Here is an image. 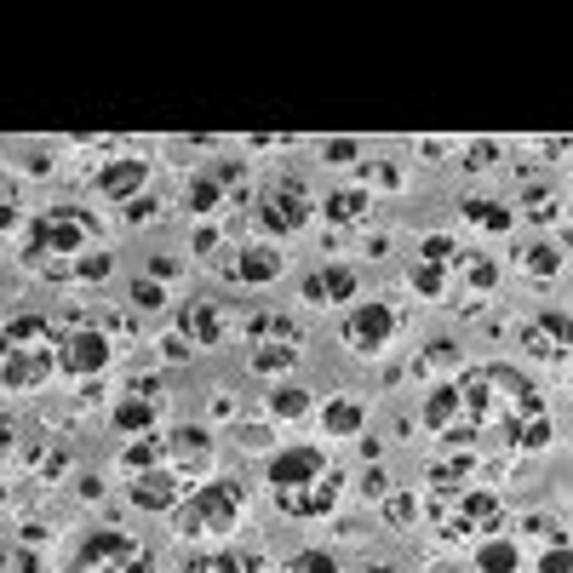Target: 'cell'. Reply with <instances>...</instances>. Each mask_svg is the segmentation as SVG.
<instances>
[{
  "label": "cell",
  "instance_id": "obj_1",
  "mask_svg": "<svg viewBox=\"0 0 573 573\" xmlns=\"http://www.w3.org/2000/svg\"><path fill=\"white\" fill-rule=\"evenodd\" d=\"M454 391H459V413H464L476 442L510 447V454H545V447L557 442L545 396L517 373V367L494 361V367H476V373H459Z\"/></svg>",
  "mask_w": 573,
  "mask_h": 573
},
{
  "label": "cell",
  "instance_id": "obj_2",
  "mask_svg": "<svg viewBox=\"0 0 573 573\" xmlns=\"http://www.w3.org/2000/svg\"><path fill=\"white\" fill-rule=\"evenodd\" d=\"M104 241V224L87 207H47L24 235V264L47 281H69V264Z\"/></svg>",
  "mask_w": 573,
  "mask_h": 573
},
{
  "label": "cell",
  "instance_id": "obj_3",
  "mask_svg": "<svg viewBox=\"0 0 573 573\" xmlns=\"http://www.w3.org/2000/svg\"><path fill=\"white\" fill-rule=\"evenodd\" d=\"M430 517H436V534H447V539H482L505 522V505H499V494H487V487L454 482V487H436Z\"/></svg>",
  "mask_w": 573,
  "mask_h": 573
},
{
  "label": "cell",
  "instance_id": "obj_4",
  "mask_svg": "<svg viewBox=\"0 0 573 573\" xmlns=\"http://www.w3.org/2000/svg\"><path fill=\"white\" fill-rule=\"evenodd\" d=\"M173 522H178V539H230L241 522V487L235 482H201L195 494H183Z\"/></svg>",
  "mask_w": 573,
  "mask_h": 573
},
{
  "label": "cell",
  "instance_id": "obj_5",
  "mask_svg": "<svg viewBox=\"0 0 573 573\" xmlns=\"http://www.w3.org/2000/svg\"><path fill=\"white\" fill-rule=\"evenodd\" d=\"M69 573H155V557L138 539L104 527V534H92L87 545H80V557H75Z\"/></svg>",
  "mask_w": 573,
  "mask_h": 573
},
{
  "label": "cell",
  "instance_id": "obj_6",
  "mask_svg": "<svg viewBox=\"0 0 573 573\" xmlns=\"http://www.w3.org/2000/svg\"><path fill=\"white\" fill-rule=\"evenodd\" d=\"M310 218H316V201H310V190H304L298 178H276L270 190H264V201H258V224H264L276 241L298 235Z\"/></svg>",
  "mask_w": 573,
  "mask_h": 573
},
{
  "label": "cell",
  "instance_id": "obj_7",
  "mask_svg": "<svg viewBox=\"0 0 573 573\" xmlns=\"http://www.w3.org/2000/svg\"><path fill=\"white\" fill-rule=\"evenodd\" d=\"M391 333H396V310L379 304V298H367L344 316V344H351L356 356H379L384 344H391Z\"/></svg>",
  "mask_w": 573,
  "mask_h": 573
},
{
  "label": "cell",
  "instance_id": "obj_8",
  "mask_svg": "<svg viewBox=\"0 0 573 573\" xmlns=\"http://www.w3.org/2000/svg\"><path fill=\"white\" fill-rule=\"evenodd\" d=\"M161 454H167V470H178L183 482H195L213 470V436L201 424H178L173 436H161Z\"/></svg>",
  "mask_w": 573,
  "mask_h": 573
},
{
  "label": "cell",
  "instance_id": "obj_9",
  "mask_svg": "<svg viewBox=\"0 0 573 573\" xmlns=\"http://www.w3.org/2000/svg\"><path fill=\"white\" fill-rule=\"evenodd\" d=\"M110 356H115V344L98 333V327L58 339V373H69V379H98L110 367Z\"/></svg>",
  "mask_w": 573,
  "mask_h": 573
},
{
  "label": "cell",
  "instance_id": "obj_10",
  "mask_svg": "<svg viewBox=\"0 0 573 573\" xmlns=\"http://www.w3.org/2000/svg\"><path fill=\"white\" fill-rule=\"evenodd\" d=\"M58 373V344H35V351H0V384L7 391H40Z\"/></svg>",
  "mask_w": 573,
  "mask_h": 573
},
{
  "label": "cell",
  "instance_id": "obj_11",
  "mask_svg": "<svg viewBox=\"0 0 573 573\" xmlns=\"http://www.w3.org/2000/svg\"><path fill=\"white\" fill-rule=\"evenodd\" d=\"M333 505H339V470L333 464H327L316 482H298V487H286V494H276V510H286V517H298V522H316Z\"/></svg>",
  "mask_w": 573,
  "mask_h": 573
},
{
  "label": "cell",
  "instance_id": "obj_12",
  "mask_svg": "<svg viewBox=\"0 0 573 573\" xmlns=\"http://www.w3.org/2000/svg\"><path fill=\"white\" fill-rule=\"evenodd\" d=\"M143 178H150V161H143V155H120V161H110V167L92 173V190L104 201H120V207H127V201H138Z\"/></svg>",
  "mask_w": 573,
  "mask_h": 573
},
{
  "label": "cell",
  "instance_id": "obj_13",
  "mask_svg": "<svg viewBox=\"0 0 573 573\" xmlns=\"http://www.w3.org/2000/svg\"><path fill=\"white\" fill-rule=\"evenodd\" d=\"M178 333L190 344H224L230 339V304L224 298H195L190 310L178 316Z\"/></svg>",
  "mask_w": 573,
  "mask_h": 573
},
{
  "label": "cell",
  "instance_id": "obj_14",
  "mask_svg": "<svg viewBox=\"0 0 573 573\" xmlns=\"http://www.w3.org/2000/svg\"><path fill=\"white\" fill-rule=\"evenodd\" d=\"M132 505L138 510H178L183 505V476L167 464H155V470H143V476H132Z\"/></svg>",
  "mask_w": 573,
  "mask_h": 573
},
{
  "label": "cell",
  "instance_id": "obj_15",
  "mask_svg": "<svg viewBox=\"0 0 573 573\" xmlns=\"http://www.w3.org/2000/svg\"><path fill=\"white\" fill-rule=\"evenodd\" d=\"M321 447H286V454L270 459V494H286V487H298V482H316L321 476Z\"/></svg>",
  "mask_w": 573,
  "mask_h": 573
},
{
  "label": "cell",
  "instance_id": "obj_16",
  "mask_svg": "<svg viewBox=\"0 0 573 573\" xmlns=\"http://www.w3.org/2000/svg\"><path fill=\"white\" fill-rule=\"evenodd\" d=\"M281 270H286V253H276V247H241L230 264H224V276H230V281H247V286L276 281Z\"/></svg>",
  "mask_w": 573,
  "mask_h": 573
},
{
  "label": "cell",
  "instance_id": "obj_17",
  "mask_svg": "<svg viewBox=\"0 0 573 573\" xmlns=\"http://www.w3.org/2000/svg\"><path fill=\"white\" fill-rule=\"evenodd\" d=\"M304 298H310V304H344V298H356V270H351V264L310 270V276H304Z\"/></svg>",
  "mask_w": 573,
  "mask_h": 573
},
{
  "label": "cell",
  "instance_id": "obj_18",
  "mask_svg": "<svg viewBox=\"0 0 573 573\" xmlns=\"http://www.w3.org/2000/svg\"><path fill=\"white\" fill-rule=\"evenodd\" d=\"M35 344H58L47 316H12L7 327H0V351H35Z\"/></svg>",
  "mask_w": 573,
  "mask_h": 573
},
{
  "label": "cell",
  "instance_id": "obj_19",
  "mask_svg": "<svg viewBox=\"0 0 573 573\" xmlns=\"http://www.w3.org/2000/svg\"><path fill=\"white\" fill-rule=\"evenodd\" d=\"M367 213H373V195H367V190H333L321 201V218L344 224V230H351V224H367Z\"/></svg>",
  "mask_w": 573,
  "mask_h": 573
},
{
  "label": "cell",
  "instance_id": "obj_20",
  "mask_svg": "<svg viewBox=\"0 0 573 573\" xmlns=\"http://www.w3.org/2000/svg\"><path fill=\"white\" fill-rule=\"evenodd\" d=\"M321 430H327V436H361V430H367V407L351 402V396H333L321 407Z\"/></svg>",
  "mask_w": 573,
  "mask_h": 573
},
{
  "label": "cell",
  "instance_id": "obj_21",
  "mask_svg": "<svg viewBox=\"0 0 573 573\" xmlns=\"http://www.w3.org/2000/svg\"><path fill=\"white\" fill-rule=\"evenodd\" d=\"M110 419H115L120 436H150L155 419H161V407H155V402H143V396H120Z\"/></svg>",
  "mask_w": 573,
  "mask_h": 573
},
{
  "label": "cell",
  "instance_id": "obj_22",
  "mask_svg": "<svg viewBox=\"0 0 573 573\" xmlns=\"http://www.w3.org/2000/svg\"><path fill=\"white\" fill-rule=\"evenodd\" d=\"M183 207H190V213H218V207H230V201H224L218 178H213L207 167H201V173L183 178Z\"/></svg>",
  "mask_w": 573,
  "mask_h": 573
},
{
  "label": "cell",
  "instance_id": "obj_23",
  "mask_svg": "<svg viewBox=\"0 0 573 573\" xmlns=\"http://www.w3.org/2000/svg\"><path fill=\"white\" fill-rule=\"evenodd\" d=\"M464 413H459V391L454 384H442V391H430V402H424V430H436V436H447Z\"/></svg>",
  "mask_w": 573,
  "mask_h": 573
},
{
  "label": "cell",
  "instance_id": "obj_24",
  "mask_svg": "<svg viewBox=\"0 0 573 573\" xmlns=\"http://www.w3.org/2000/svg\"><path fill=\"white\" fill-rule=\"evenodd\" d=\"M413 293L419 298H454V286H459V276L454 270H442V264H413Z\"/></svg>",
  "mask_w": 573,
  "mask_h": 573
},
{
  "label": "cell",
  "instance_id": "obj_25",
  "mask_svg": "<svg viewBox=\"0 0 573 573\" xmlns=\"http://www.w3.org/2000/svg\"><path fill=\"white\" fill-rule=\"evenodd\" d=\"M310 391H293V384H281V391H270V419L281 424H298V419H310Z\"/></svg>",
  "mask_w": 573,
  "mask_h": 573
},
{
  "label": "cell",
  "instance_id": "obj_26",
  "mask_svg": "<svg viewBox=\"0 0 573 573\" xmlns=\"http://www.w3.org/2000/svg\"><path fill=\"white\" fill-rule=\"evenodd\" d=\"M29 470H35V476H47V482H58L69 470V447L64 442H35L29 447Z\"/></svg>",
  "mask_w": 573,
  "mask_h": 573
},
{
  "label": "cell",
  "instance_id": "obj_27",
  "mask_svg": "<svg viewBox=\"0 0 573 573\" xmlns=\"http://www.w3.org/2000/svg\"><path fill=\"white\" fill-rule=\"evenodd\" d=\"M207 173L218 178V190H224L230 207H247V167H241V161H213Z\"/></svg>",
  "mask_w": 573,
  "mask_h": 573
},
{
  "label": "cell",
  "instance_id": "obj_28",
  "mask_svg": "<svg viewBox=\"0 0 573 573\" xmlns=\"http://www.w3.org/2000/svg\"><path fill=\"white\" fill-rule=\"evenodd\" d=\"M413 373H419V379H430V373H459V344L436 339V344H430V351L413 361Z\"/></svg>",
  "mask_w": 573,
  "mask_h": 573
},
{
  "label": "cell",
  "instance_id": "obj_29",
  "mask_svg": "<svg viewBox=\"0 0 573 573\" xmlns=\"http://www.w3.org/2000/svg\"><path fill=\"white\" fill-rule=\"evenodd\" d=\"M253 373H286L298 361V344H253Z\"/></svg>",
  "mask_w": 573,
  "mask_h": 573
},
{
  "label": "cell",
  "instance_id": "obj_30",
  "mask_svg": "<svg viewBox=\"0 0 573 573\" xmlns=\"http://www.w3.org/2000/svg\"><path fill=\"white\" fill-rule=\"evenodd\" d=\"M517 545H510V539H482V550H476V568L482 573H517Z\"/></svg>",
  "mask_w": 573,
  "mask_h": 573
},
{
  "label": "cell",
  "instance_id": "obj_31",
  "mask_svg": "<svg viewBox=\"0 0 573 573\" xmlns=\"http://www.w3.org/2000/svg\"><path fill=\"white\" fill-rule=\"evenodd\" d=\"M464 218H470V224H482V230H494V235H505L510 224H517V213L499 207V201H464Z\"/></svg>",
  "mask_w": 573,
  "mask_h": 573
},
{
  "label": "cell",
  "instance_id": "obj_32",
  "mask_svg": "<svg viewBox=\"0 0 573 573\" xmlns=\"http://www.w3.org/2000/svg\"><path fill=\"white\" fill-rule=\"evenodd\" d=\"M424 517V505L413 499V494H396V487H391V494H384V522H391V527H402V534H413V522Z\"/></svg>",
  "mask_w": 573,
  "mask_h": 573
},
{
  "label": "cell",
  "instance_id": "obj_33",
  "mask_svg": "<svg viewBox=\"0 0 573 573\" xmlns=\"http://www.w3.org/2000/svg\"><path fill=\"white\" fill-rule=\"evenodd\" d=\"M459 258H464V247L454 235H424L419 241V264H442V270H459Z\"/></svg>",
  "mask_w": 573,
  "mask_h": 573
},
{
  "label": "cell",
  "instance_id": "obj_34",
  "mask_svg": "<svg viewBox=\"0 0 573 573\" xmlns=\"http://www.w3.org/2000/svg\"><path fill=\"white\" fill-rule=\"evenodd\" d=\"M247 339H253V344H298V327L286 321V316H258V321L247 327Z\"/></svg>",
  "mask_w": 573,
  "mask_h": 573
},
{
  "label": "cell",
  "instance_id": "obj_35",
  "mask_svg": "<svg viewBox=\"0 0 573 573\" xmlns=\"http://www.w3.org/2000/svg\"><path fill=\"white\" fill-rule=\"evenodd\" d=\"M161 459H167V454H161V442H150V436H138V442H127V447H120V464H127L132 476H143V470H155Z\"/></svg>",
  "mask_w": 573,
  "mask_h": 573
},
{
  "label": "cell",
  "instance_id": "obj_36",
  "mask_svg": "<svg viewBox=\"0 0 573 573\" xmlns=\"http://www.w3.org/2000/svg\"><path fill=\"white\" fill-rule=\"evenodd\" d=\"M459 276L476 286V293H487V286H499V264L494 258H476V253H464L459 258Z\"/></svg>",
  "mask_w": 573,
  "mask_h": 573
},
{
  "label": "cell",
  "instance_id": "obj_37",
  "mask_svg": "<svg viewBox=\"0 0 573 573\" xmlns=\"http://www.w3.org/2000/svg\"><path fill=\"white\" fill-rule=\"evenodd\" d=\"M115 270V258L104 253V247H92V253H80L75 264H69V281H104Z\"/></svg>",
  "mask_w": 573,
  "mask_h": 573
},
{
  "label": "cell",
  "instance_id": "obj_38",
  "mask_svg": "<svg viewBox=\"0 0 573 573\" xmlns=\"http://www.w3.org/2000/svg\"><path fill=\"white\" fill-rule=\"evenodd\" d=\"M522 270H527V276H557V270H562V253L550 247V241H534V247L522 253Z\"/></svg>",
  "mask_w": 573,
  "mask_h": 573
},
{
  "label": "cell",
  "instance_id": "obj_39",
  "mask_svg": "<svg viewBox=\"0 0 573 573\" xmlns=\"http://www.w3.org/2000/svg\"><path fill=\"white\" fill-rule=\"evenodd\" d=\"M0 573H47L29 545H0Z\"/></svg>",
  "mask_w": 573,
  "mask_h": 573
},
{
  "label": "cell",
  "instance_id": "obj_40",
  "mask_svg": "<svg viewBox=\"0 0 573 573\" xmlns=\"http://www.w3.org/2000/svg\"><path fill=\"white\" fill-rule=\"evenodd\" d=\"M321 161H327V167H356V161H361V143H356V138H327V143H321Z\"/></svg>",
  "mask_w": 573,
  "mask_h": 573
},
{
  "label": "cell",
  "instance_id": "obj_41",
  "mask_svg": "<svg viewBox=\"0 0 573 573\" xmlns=\"http://www.w3.org/2000/svg\"><path fill=\"white\" fill-rule=\"evenodd\" d=\"M183 573H241V557H230V550H207V557H190Z\"/></svg>",
  "mask_w": 573,
  "mask_h": 573
},
{
  "label": "cell",
  "instance_id": "obj_42",
  "mask_svg": "<svg viewBox=\"0 0 573 573\" xmlns=\"http://www.w3.org/2000/svg\"><path fill=\"white\" fill-rule=\"evenodd\" d=\"M281 573H339V562L327 557V550H298V557L286 562Z\"/></svg>",
  "mask_w": 573,
  "mask_h": 573
},
{
  "label": "cell",
  "instance_id": "obj_43",
  "mask_svg": "<svg viewBox=\"0 0 573 573\" xmlns=\"http://www.w3.org/2000/svg\"><path fill=\"white\" fill-rule=\"evenodd\" d=\"M464 167H470V173H487V167H499V143H494V138H476V143H470V150H464Z\"/></svg>",
  "mask_w": 573,
  "mask_h": 573
},
{
  "label": "cell",
  "instance_id": "obj_44",
  "mask_svg": "<svg viewBox=\"0 0 573 573\" xmlns=\"http://www.w3.org/2000/svg\"><path fill=\"white\" fill-rule=\"evenodd\" d=\"M161 304H167L161 281H132V310H161Z\"/></svg>",
  "mask_w": 573,
  "mask_h": 573
},
{
  "label": "cell",
  "instance_id": "obj_45",
  "mask_svg": "<svg viewBox=\"0 0 573 573\" xmlns=\"http://www.w3.org/2000/svg\"><path fill=\"white\" fill-rule=\"evenodd\" d=\"M522 207H527V218H539V224H545V218H557V195H550V190H527V195H522Z\"/></svg>",
  "mask_w": 573,
  "mask_h": 573
},
{
  "label": "cell",
  "instance_id": "obj_46",
  "mask_svg": "<svg viewBox=\"0 0 573 573\" xmlns=\"http://www.w3.org/2000/svg\"><path fill=\"white\" fill-rule=\"evenodd\" d=\"M539 333L550 339V351L562 356V344H568V316H562V310H557V316H539Z\"/></svg>",
  "mask_w": 573,
  "mask_h": 573
},
{
  "label": "cell",
  "instance_id": "obj_47",
  "mask_svg": "<svg viewBox=\"0 0 573 573\" xmlns=\"http://www.w3.org/2000/svg\"><path fill=\"white\" fill-rule=\"evenodd\" d=\"M161 213V201L155 195H138V201H127V224H150Z\"/></svg>",
  "mask_w": 573,
  "mask_h": 573
},
{
  "label": "cell",
  "instance_id": "obj_48",
  "mask_svg": "<svg viewBox=\"0 0 573 573\" xmlns=\"http://www.w3.org/2000/svg\"><path fill=\"white\" fill-rule=\"evenodd\" d=\"M127 396H143V402H155V407H161V396H167V391H161V379L150 373V379H132V384H127Z\"/></svg>",
  "mask_w": 573,
  "mask_h": 573
},
{
  "label": "cell",
  "instance_id": "obj_49",
  "mask_svg": "<svg viewBox=\"0 0 573 573\" xmlns=\"http://www.w3.org/2000/svg\"><path fill=\"white\" fill-rule=\"evenodd\" d=\"M361 494H367V499H384V494H391V476L373 464V470H367V482H361Z\"/></svg>",
  "mask_w": 573,
  "mask_h": 573
},
{
  "label": "cell",
  "instance_id": "obj_50",
  "mask_svg": "<svg viewBox=\"0 0 573 573\" xmlns=\"http://www.w3.org/2000/svg\"><path fill=\"white\" fill-rule=\"evenodd\" d=\"M0 230H17V195L0 183Z\"/></svg>",
  "mask_w": 573,
  "mask_h": 573
},
{
  "label": "cell",
  "instance_id": "obj_51",
  "mask_svg": "<svg viewBox=\"0 0 573 573\" xmlns=\"http://www.w3.org/2000/svg\"><path fill=\"white\" fill-rule=\"evenodd\" d=\"M539 573H568V545H550L539 557Z\"/></svg>",
  "mask_w": 573,
  "mask_h": 573
},
{
  "label": "cell",
  "instance_id": "obj_52",
  "mask_svg": "<svg viewBox=\"0 0 573 573\" xmlns=\"http://www.w3.org/2000/svg\"><path fill=\"white\" fill-rule=\"evenodd\" d=\"M195 351V344L190 339H183V333H173V339H161V356H167V361H183V356H190Z\"/></svg>",
  "mask_w": 573,
  "mask_h": 573
},
{
  "label": "cell",
  "instance_id": "obj_53",
  "mask_svg": "<svg viewBox=\"0 0 573 573\" xmlns=\"http://www.w3.org/2000/svg\"><path fill=\"white\" fill-rule=\"evenodd\" d=\"M522 344H527L534 356H557V351H550V339L539 333V327H527V333H522Z\"/></svg>",
  "mask_w": 573,
  "mask_h": 573
},
{
  "label": "cell",
  "instance_id": "obj_54",
  "mask_svg": "<svg viewBox=\"0 0 573 573\" xmlns=\"http://www.w3.org/2000/svg\"><path fill=\"white\" fill-rule=\"evenodd\" d=\"M12 447H17V424L0 419V454H12Z\"/></svg>",
  "mask_w": 573,
  "mask_h": 573
},
{
  "label": "cell",
  "instance_id": "obj_55",
  "mask_svg": "<svg viewBox=\"0 0 573 573\" xmlns=\"http://www.w3.org/2000/svg\"><path fill=\"white\" fill-rule=\"evenodd\" d=\"M167 276H178V264H173V258H155V264H150V281H167Z\"/></svg>",
  "mask_w": 573,
  "mask_h": 573
},
{
  "label": "cell",
  "instance_id": "obj_56",
  "mask_svg": "<svg viewBox=\"0 0 573 573\" xmlns=\"http://www.w3.org/2000/svg\"><path fill=\"white\" fill-rule=\"evenodd\" d=\"M195 253H218V230H201L195 235Z\"/></svg>",
  "mask_w": 573,
  "mask_h": 573
},
{
  "label": "cell",
  "instance_id": "obj_57",
  "mask_svg": "<svg viewBox=\"0 0 573 573\" xmlns=\"http://www.w3.org/2000/svg\"><path fill=\"white\" fill-rule=\"evenodd\" d=\"M373 178L384 183V190H396V183H402V173H396V167H373Z\"/></svg>",
  "mask_w": 573,
  "mask_h": 573
},
{
  "label": "cell",
  "instance_id": "obj_58",
  "mask_svg": "<svg viewBox=\"0 0 573 573\" xmlns=\"http://www.w3.org/2000/svg\"><path fill=\"white\" fill-rule=\"evenodd\" d=\"M241 573H270V568H264V557H247V562H241Z\"/></svg>",
  "mask_w": 573,
  "mask_h": 573
},
{
  "label": "cell",
  "instance_id": "obj_59",
  "mask_svg": "<svg viewBox=\"0 0 573 573\" xmlns=\"http://www.w3.org/2000/svg\"><path fill=\"white\" fill-rule=\"evenodd\" d=\"M361 573H396V568H384V562H373V568H361Z\"/></svg>",
  "mask_w": 573,
  "mask_h": 573
},
{
  "label": "cell",
  "instance_id": "obj_60",
  "mask_svg": "<svg viewBox=\"0 0 573 573\" xmlns=\"http://www.w3.org/2000/svg\"><path fill=\"white\" fill-rule=\"evenodd\" d=\"M0 505H7V482H0Z\"/></svg>",
  "mask_w": 573,
  "mask_h": 573
}]
</instances>
